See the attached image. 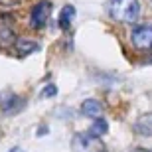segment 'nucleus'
Returning <instances> with one entry per match:
<instances>
[{
  "mask_svg": "<svg viewBox=\"0 0 152 152\" xmlns=\"http://www.w3.org/2000/svg\"><path fill=\"white\" fill-rule=\"evenodd\" d=\"M107 12L118 24H132L140 16V0H109Z\"/></svg>",
  "mask_w": 152,
  "mask_h": 152,
  "instance_id": "f257e3e1",
  "label": "nucleus"
},
{
  "mask_svg": "<svg viewBox=\"0 0 152 152\" xmlns=\"http://www.w3.org/2000/svg\"><path fill=\"white\" fill-rule=\"evenodd\" d=\"M18 34H16V24L14 18L8 12L0 14V48L2 50H10L18 44Z\"/></svg>",
  "mask_w": 152,
  "mask_h": 152,
  "instance_id": "f03ea898",
  "label": "nucleus"
},
{
  "mask_svg": "<svg viewBox=\"0 0 152 152\" xmlns=\"http://www.w3.org/2000/svg\"><path fill=\"white\" fill-rule=\"evenodd\" d=\"M130 44L138 51H152V24H136L130 30Z\"/></svg>",
  "mask_w": 152,
  "mask_h": 152,
  "instance_id": "7ed1b4c3",
  "label": "nucleus"
},
{
  "mask_svg": "<svg viewBox=\"0 0 152 152\" xmlns=\"http://www.w3.org/2000/svg\"><path fill=\"white\" fill-rule=\"evenodd\" d=\"M71 148L73 152H107V146L101 142V138H95L89 132H75Z\"/></svg>",
  "mask_w": 152,
  "mask_h": 152,
  "instance_id": "20e7f679",
  "label": "nucleus"
},
{
  "mask_svg": "<svg viewBox=\"0 0 152 152\" xmlns=\"http://www.w3.org/2000/svg\"><path fill=\"white\" fill-rule=\"evenodd\" d=\"M50 14H51V2L50 0H38L32 10H30V16H28V24L32 30H44L48 20H50Z\"/></svg>",
  "mask_w": 152,
  "mask_h": 152,
  "instance_id": "39448f33",
  "label": "nucleus"
},
{
  "mask_svg": "<svg viewBox=\"0 0 152 152\" xmlns=\"http://www.w3.org/2000/svg\"><path fill=\"white\" fill-rule=\"evenodd\" d=\"M26 107L24 97L16 95L14 91H0V113L2 115H16Z\"/></svg>",
  "mask_w": 152,
  "mask_h": 152,
  "instance_id": "423d86ee",
  "label": "nucleus"
},
{
  "mask_svg": "<svg viewBox=\"0 0 152 152\" xmlns=\"http://www.w3.org/2000/svg\"><path fill=\"white\" fill-rule=\"evenodd\" d=\"M81 113H83L85 117L97 121V118H103L105 107H103V103L97 101V99H85V101L81 103Z\"/></svg>",
  "mask_w": 152,
  "mask_h": 152,
  "instance_id": "0eeeda50",
  "label": "nucleus"
},
{
  "mask_svg": "<svg viewBox=\"0 0 152 152\" xmlns=\"http://www.w3.org/2000/svg\"><path fill=\"white\" fill-rule=\"evenodd\" d=\"M132 129H134L136 134H140V136H152V113L140 115L134 121Z\"/></svg>",
  "mask_w": 152,
  "mask_h": 152,
  "instance_id": "6e6552de",
  "label": "nucleus"
},
{
  "mask_svg": "<svg viewBox=\"0 0 152 152\" xmlns=\"http://www.w3.org/2000/svg\"><path fill=\"white\" fill-rule=\"evenodd\" d=\"M14 50H16V53L20 57H26V56H30V53H36V51L39 50V44L34 42V39H30V38H20L18 44L14 45Z\"/></svg>",
  "mask_w": 152,
  "mask_h": 152,
  "instance_id": "1a4fd4ad",
  "label": "nucleus"
},
{
  "mask_svg": "<svg viewBox=\"0 0 152 152\" xmlns=\"http://www.w3.org/2000/svg\"><path fill=\"white\" fill-rule=\"evenodd\" d=\"M73 18H75V6H71V4L63 6L61 12H59V16H57V26H59L61 30H69Z\"/></svg>",
  "mask_w": 152,
  "mask_h": 152,
  "instance_id": "9d476101",
  "label": "nucleus"
},
{
  "mask_svg": "<svg viewBox=\"0 0 152 152\" xmlns=\"http://www.w3.org/2000/svg\"><path fill=\"white\" fill-rule=\"evenodd\" d=\"M91 136H95V138H101V136H105L109 132V123L105 121V117L103 118H97V121H93V124L89 126V130H87Z\"/></svg>",
  "mask_w": 152,
  "mask_h": 152,
  "instance_id": "9b49d317",
  "label": "nucleus"
},
{
  "mask_svg": "<svg viewBox=\"0 0 152 152\" xmlns=\"http://www.w3.org/2000/svg\"><path fill=\"white\" fill-rule=\"evenodd\" d=\"M56 95H57V87L53 83H48L42 89V97H56Z\"/></svg>",
  "mask_w": 152,
  "mask_h": 152,
  "instance_id": "f8f14e48",
  "label": "nucleus"
},
{
  "mask_svg": "<svg viewBox=\"0 0 152 152\" xmlns=\"http://www.w3.org/2000/svg\"><path fill=\"white\" fill-rule=\"evenodd\" d=\"M20 2H22V0H0V6L6 8V10H10V8H16Z\"/></svg>",
  "mask_w": 152,
  "mask_h": 152,
  "instance_id": "ddd939ff",
  "label": "nucleus"
},
{
  "mask_svg": "<svg viewBox=\"0 0 152 152\" xmlns=\"http://www.w3.org/2000/svg\"><path fill=\"white\" fill-rule=\"evenodd\" d=\"M36 134H39V136H44V134H48V126L45 124H42L38 130H36Z\"/></svg>",
  "mask_w": 152,
  "mask_h": 152,
  "instance_id": "4468645a",
  "label": "nucleus"
},
{
  "mask_svg": "<svg viewBox=\"0 0 152 152\" xmlns=\"http://www.w3.org/2000/svg\"><path fill=\"white\" fill-rule=\"evenodd\" d=\"M130 152H152V150H148V148H140V146H138V148H132Z\"/></svg>",
  "mask_w": 152,
  "mask_h": 152,
  "instance_id": "2eb2a0df",
  "label": "nucleus"
},
{
  "mask_svg": "<svg viewBox=\"0 0 152 152\" xmlns=\"http://www.w3.org/2000/svg\"><path fill=\"white\" fill-rule=\"evenodd\" d=\"M8 152H26V150H24V148H20V146H12Z\"/></svg>",
  "mask_w": 152,
  "mask_h": 152,
  "instance_id": "dca6fc26",
  "label": "nucleus"
}]
</instances>
